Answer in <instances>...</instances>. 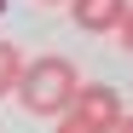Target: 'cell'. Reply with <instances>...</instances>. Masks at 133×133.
Returning <instances> with one entry per match:
<instances>
[{"instance_id":"6","label":"cell","mask_w":133,"mask_h":133,"mask_svg":"<svg viewBox=\"0 0 133 133\" xmlns=\"http://www.w3.org/2000/svg\"><path fill=\"white\" fill-rule=\"evenodd\" d=\"M46 6H58V0H46Z\"/></svg>"},{"instance_id":"2","label":"cell","mask_w":133,"mask_h":133,"mask_svg":"<svg viewBox=\"0 0 133 133\" xmlns=\"http://www.w3.org/2000/svg\"><path fill=\"white\" fill-rule=\"evenodd\" d=\"M64 116H75L87 133H116V127L127 122V110H122V93H116L110 81H81Z\"/></svg>"},{"instance_id":"4","label":"cell","mask_w":133,"mask_h":133,"mask_svg":"<svg viewBox=\"0 0 133 133\" xmlns=\"http://www.w3.org/2000/svg\"><path fill=\"white\" fill-rule=\"evenodd\" d=\"M17 75H23V52H17L12 41H0V98L17 87Z\"/></svg>"},{"instance_id":"3","label":"cell","mask_w":133,"mask_h":133,"mask_svg":"<svg viewBox=\"0 0 133 133\" xmlns=\"http://www.w3.org/2000/svg\"><path fill=\"white\" fill-rule=\"evenodd\" d=\"M70 17L87 35H122L127 29V0H70Z\"/></svg>"},{"instance_id":"5","label":"cell","mask_w":133,"mask_h":133,"mask_svg":"<svg viewBox=\"0 0 133 133\" xmlns=\"http://www.w3.org/2000/svg\"><path fill=\"white\" fill-rule=\"evenodd\" d=\"M52 133H87V127H81L75 116H58V122H52Z\"/></svg>"},{"instance_id":"1","label":"cell","mask_w":133,"mask_h":133,"mask_svg":"<svg viewBox=\"0 0 133 133\" xmlns=\"http://www.w3.org/2000/svg\"><path fill=\"white\" fill-rule=\"evenodd\" d=\"M75 87H81V70L70 58H58V52H46V58H23V75H17V104L29 110V116H46V122H58L64 110H70V98H75Z\"/></svg>"}]
</instances>
